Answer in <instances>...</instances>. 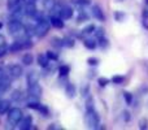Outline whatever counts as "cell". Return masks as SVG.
<instances>
[{
  "label": "cell",
  "instance_id": "b9f144b4",
  "mask_svg": "<svg viewBox=\"0 0 148 130\" xmlns=\"http://www.w3.org/2000/svg\"><path fill=\"white\" fill-rule=\"evenodd\" d=\"M114 17H116V21H122L123 18H125V14H123V13H116L114 14Z\"/></svg>",
  "mask_w": 148,
  "mask_h": 130
},
{
  "label": "cell",
  "instance_id": "4dcf8cb0",
  "mask_svg": "<svg viewBox=\"0 0 148 130\" xmlns=\"http://www.w3.org/2000/svg\"><path fill=\"white\" fill-rule=\"evenodd\" d=\"M46 55H47V57H48L51 61H57V60H59V55H57L56 52H53V51H47Z\"/></svg>",
  "mask_w": 148,
  "mask_h": 130
},
{
  "label": "cell",
  "instance_id": "d6986e66",
  "mask_svg": "<svg viewBox=\"0 0 148 130\" xmlns=\"http://www.w3.org/2000/svg\"><path fill=\"white\" fill-rule=\"evenodd\" d=\"M23 31H25L26 36H27V38H30V36L35 35V26L25 25V26H23Z\"/></svg>",
  "mask_w": 148,
  "mask_h": 130
},
{
  "label": "cell",
  "instance_id": "7c38bea8",
  "mask_svg": "<svg viewBox=\"0 0 148 130\" xmlns=\"http://www.w3.org/2000/svg\"><path fill=\"white\" fill-rule=\"evenodd\" d=\"M10 85H12L10 79L8 78L7 76L3 77V78L0 79V92H7L8 90L10 89Z\"/></svg>",
  "mask_w": 148,
  "mask_h": 130
},
{
  "label": "cell",
  "instance_id": "8d00e7d4",
  "mask_svg": "<svg viewBox=\"0 0 148 130\" xmlns=\"http://www.w3.org/2000/svg\"><path fill=\"white\" fill-rule=\"evenodd\" d=\"M38 111H39V112H40L43 116H46V117H47V116H49V111H48V108H47L46 105H43V104H39Z\"/></svg>",
  "mask_w": 148,
  "mask_h": 130
},
{
  "label": "cell",
  "instance_id": "83f0119b",
  "mask_svg": "<svg viewBox=\"0 0 148 130\" xmlns=\"http://www.w3.org/2000/svg\"><path fill=\"white\" fill-rule=\"evenodd\" d=\"M112 82L114 85H123V82H125V77L123 76H113Z\"/></svg>",
  "mask_w": 148,
  "mask_h": 130
},
{
  "label": "cell",
  "instance_id": "f6af8a7d",
  "mask_svg": "<svg viewBox=\"0 0 148 130\" xmlns=\"http://www.w3.org/2000/svg\"><path fill=\"white\" fill-rule=\"evenodd\" d=\"M25 1V4H35L36 0H23Z\"/></svg>",
  "mask_w": 148,
  "mask_h": 130
},
{
  "label": "cell",
  "instance_id": "74e56055",
  "mask_svg": "<svg viewBox=\"0 0 148 130\" xmlns=\"http://www.w3.org/2000/svg\"><path fill=\"white\" fill-rule=\"evenodd\" d=\"M139 129H142V130L148 129V120L147 118H140V120H139Z\"/></svg>",
  "mask_w": 148,
  "mask_h": 130
},
{
  "label": "cell",
  "instance_id": "1f68e13d",
  "mask_svg": "<svg viewBox=\"0 0 148 130\" xmlns=\"http://www.w3.org/2000/svg\"><path fill=\"white\" fill-rule=\"evenodd\" d=\"M92 109H95L94 99H92V98H88L86 102V111H92Z\"/></svg>",
  "mask_w": 148,
  "mask_h": 130
},
{
  "label": "cell",
  "instance_id": "bcb514c9",
  "mask_svg": "<svg viewBox=\"0 0 148 130\" xmlns=\"http://www.w3.org/2000/svg\"><path fill=\"white\" fill-rule=\"evenodd\" d=\"M143 18H146V20L148 18V9H144L143 10Z\"/></svg>",
  "mask_w": 148,
  "mask_h": 130
},
{
  "label": "cell",
  "instance_id": "ee69618b",
  "mask_svg": "<svg viewBox=\"0 0 148 130\" xmlns=\"http://www.w3.org/2000/svg\"><path fill=\"white\" fill-rule=\"evenodd\" d=\"M5 76H7V73H5V70L1 68V66H0V79H1L3 77H5Z\"/></svg>",
  "mask_w": 148,
  "mask_h": 130
},
{
  "label": "cell",
  "instance_id": "681fc988",
  "mask_svg": "<svg viewBox=\"0 0 148 130\" xmlns=\"http://www.w3.org/2000/svg\"><path fill=\"white\" fill-rule=\"evenodd\" d=\"M146 3H147V4H148V0H146Z\"/></svg>",
  "mask_w": 148,
  "mask_h": 130
},
{
  "label": "cell",
  "instance_id": "836d02e7",
  "mask_svg": "<svg viewBox=\"0 0 148 130\" xmlns=\"http://www.w3.org/2000/svg\"><path fill=\"white\" fill-rule=\"evenodd\" d=\"M94 34H95V36L99 39V38H101V36H104L105 31H104V29H103V28H95Z\"/></svg>",
  "mask_w": 148,
  "mask_h": 130
},
{
  "label": "cell",
  "instance_id": "ac0fdd59",
  "mask_svg": "<svg viewBox=\"0 0 148 130\" xmlns=\"http://www.w3.org/2000/svg\"><path fill=\"white\" fill-rule=\"evenodd\" d=\"M83 44H84V47L88 50H95L97 47V42L95 41V39H84Z\"/></svg>",
  "mask_w": 148,
  "mask_h": 130
},
{
  "label": "cell",
  "instance_id": "ffe728a7",
  "mask_svg": "<svg viewBox=\"0 0 148 130\" xmlns=\"http://www.w3.org/2000/svg\"><path fill=\"white\" fill-rule=\"evenodd\" d=\"M21 4V0H8L7 1V5H8V9L9 10H13L16 8H18Z\"/></svg>",
  "mask_w": 148,
  "mask_h": 130
},
{
  "label": "cell",
  "instance_id": "d4e9b609",
  "mask_svg": "<svg viewBox=\"0 0 148 130\" xmlns=\"http://www.w3.org/2000/svg\"><path fill=\"white\" fill-rule=\"evenodd\" d=\"M123 99H125V103L127 105H131L133 104V100H134V96L131 92L129 91H123Z\"/></svg>",
  "mask_w": 148,
  "mask_h": 130
},
{
  "label": "cell",
  "instance_id": "30bf717a",
  "mask_svg": "<svg viewBox=\"0 0 148 130\" xmlns=\"http://www.w3.org/2000/svg\"><path fill=\"white\" fill-rule=\"evenodd\" d=\"M91 12H92V16H94L96 20H99V21H104L105 20L104 12L101 10V8H100L99 5H92Z\"/></svg>",
  "mask_w": 148,
  "mask_h": 130
},
{
  "label": "cell",
  "instance_id": "484cf974",
  "mask_svg": "<svg viewBox=\"0 0 148 130\" xmlns=\"http://www.w3.org/2000/svg\"><path fill=\"white\" fill-rule=\"evenodd\" d=\"M56 5V0H43V7L47 10H51Z\"/></svg>",
  "mask_w": 148,
  "mask_h": 130
},
{
  "label": "cell",
  "instance_id": "5b68a950",
  "mask_svg": "<svg viewBox=\"0 0 148 130\" xmlns=\"http://www.w3.org/2000/svg\"><path fill=\"white\" fill-rule=\"evenodd\" d=\"M42 92H43V90H42V86L39 83H34L31 86H29V90H27L29 98H33V99L38 100L42 96Z\"/></svg>",
  "mask_w": 148,
  "mask_h": 130
},
{
  "label": "cell",
  "instance_id": "7402d4cb",
  "mask_svg": "<svg viewBox=\"0 0 148 130\" xmlns=\"http://www.w3.org/2000/svg\"><path fill=\"white\" fill-rule=\"evenodd\" d=\"M21 98H22L21 90H13L12 94H10V99H12L13 102H18V100H21Z\"/></svg>",
  "mask_w": 148,
  "mask_h": 130
},
{
  "label": "cell",
  "instance_id": "e0dca14e",
  "mask_svg": "<svg viewBox=\"0 0 148 130\" xmlns=\"http://www.w3.org/2000/svg\"><path fill=\"white\" fill-rule=\"evenodd\" d=\"M21 61H22V64L23 65H26V66H29V65H31L34 63V56L31 54H25L22 56V59H21Z\"/></svg>",
  "mask_w": 148,
  "mask_h": 130
},
{
  "label": "cell",
  "instance_id": "f546056e",
  "mask_svg": "<svg viewBox=\"0 0 148 130\" xmlns=\"http://www.w3.org/2000/svg\"><path fill=\"white\" fill-rule=\"evenodd\" d=\"M95 28H96V26H95L94 23H88L87 26H84V29L82 30V33L83 34H92L94 30H95Z\"/></svg>",
  "mask_w": 148,
  "mask_h": 130
},
{
  "label": "cell",
  "instance_id": "6da1fadb",
  "mask_svg": "<svg viewBox=\"0 0 148 130\" xmlns=\"http://www.w3.org/2000/svg\"><path fill=\"white\" fill-rule=\"evenodd\" d=\"M84 121H86L87 128L99 129L100 116L97 115V112H96L95 109H92V111H87V112H86V116H84Z\"/></svg>",
  "mask_w": 148,
  "mask_h": 130
},
{
  "label": "cell",
  "instance_id": "ab89813d",
  "mask_svg": "<svg viewBox=\"0 0 148 130\" xmlns=\"http://www.w3.org/2000/svg\"><path fill=\"white\" fill-rule=\"evenodd\" d=\"M122 117H123V121H125V122H129V121L131 120L130 112H127V111H123V113H122Z\"/></svg>",
  "mask_w": 148,
  "mask_h": 130
},
{
  "label": "cell",
  "instance_id": "d590c367",
  "mask_svg": "<svg viewBox=\"0 0 148 130\" xmlns=\"http://www.w3.org/2000/svg\"><path fill=\"white\" fill-rule=\"evenodd\" d=\"M7 54H8V46L5 43H1L0 44V59L4 57Z\"/></svg>",
  "mask_w": 148,
  "mask_h": 130
},
{
  "label": "cell",
  "instance_id": "60d3db41",
  "mask_svg": "<svg viewBox=\"0 0 148 130\" xmlns=\"http://www.w3.org/2000/svg\"><path fill=\"white\" fill-rule=\"evenodd\" d=\"M88 20V16L84 14V13H81V14L77 17V22H82V21H87Z\"/></svg>",
  "mask_w": 148,
  "mask_h": 130
},
{
  "label": "cell",
  "instance_id": "3957f363",
  "mask_svg": "<svg viewBox=\"0 0 148 130\" xmlns=\"http://www.w3.org/2000/svg\"><path fill=\"white\" fill-rule=\"evenodd\" d=\"M22 111L20 108H10L8 111V115H7V118H8V122L10 125H18V122L21 121L22 118Z\"/></svg>",
  "mask_w": 148,
  "mask_h": 130
},
{
  "label": "cell",
  "instance_id": "ba28073f",
  "mask_svg": "<svg viewBox=\"0 0 148 130\" xmlns=\"http://www.w3.org/2000/svg\"><path fill=\"white\" fill-rule=\"evenodd\" d=\"M31 125H33V117H31V116H25V117H23V116H22L21 121L18 122V129L29 130V129L33 128Z\"/></svg>",
  "mask_w": 148,
  "mask_h": 130
},
{
  "label": "cell",
  "instance_id": "8992f818",
  "mask_svg": "<svg viewBox=\"0 0 148 130\" xmlns=\"http://www.w3.org/2000/svg\"><path fill=\"white\" fill-rule=\"evenodd\" d=\"M8 73L10 74L12 78H20L23 73V69H22V66L18 64H10L8 66Z\"/></svg>",
  "mask_w": 148,
  "mask_h": 130
},
{
  "label": "cell",
  "instance_id": "7dc6e473",
  "mask_svg": "<svg viewBox=\"0 0 148 130\" xmlns=\"http://www.w3.org/2000/svg\"><path fill=\"white\" fill-rule=\"evenodd\" d=\"M143 26H144L146 29H148V23H147V20H146V18H143Z\"/></svg>",
  "mask_w": 148,
  "mask_h": 130
},
{
  "label": "cell",
  "instance_id": "c3c4849f",
  "mask_svg": "<svg viewBox=\"0 0 148 130\" xmlns=\"http://www.w3.org/2000/svg\"><path fill=\"white\" fill-rule=\"evenodd\" d=\"M1 28H3V23H1V22H0V29H1Z\"/></svg>",
  "mask_w": 148,
  "mask_h": 130
},
{
  "label": "cell",
  "instance_id": "f1b7e54d",
  "mask_svg": "<svg viewBox=\"0 0 148 130\" xmlns=\"http://www.w3.org/2000/svg\"><path fill=\"white\" fill-rule=\"evenodd\" d=\"M81 94H82V96H83V98L88 96V94H90V83H84L83 86H82Z\"/></svg>",
  "mask_w": 148,
  "mask_h": 130
},
{
  "label": "cell",
  "instance_id": "5bb4252c",
  "mask_svg": "<svg viewBox=\"0 0 148 130\" xmlns=\"http://www.w3.org/2000/svg\"><path fill=\"white\" fill-rule=\"evenodd\" d=\"M36 61H38V64L40 65L42 68H48L51 60L47 57L46 54H40V55H38V57H36Z\"/></svg>",
  "mask_w": 148,
  "mask_h": 130
},
{
  "label": "cell",
  "instance_id": "7a4b0ae2",
  "mask_svg": "<svg viewBox=\"0 0 148 130\" xmlns=\"http://www.w3.org/2000/svg\"><path fill=\"white\" fill-rule=\"evenodd\" d=\"M49 28H51V23H49V20L47 18H40V20L36 22V26H35V35L38 38H43L48 34L49 31Z\"/></svg>",
  "mask_w": 148,
  "mask_h": 130
},
{
  "label": "cell",
  "instance_id": "8fae6325",
  "mask_svg": "<svg viewBox=\"0 0 148 130\" xmlns=\"http://www.w3.org/2000/svg\"><path fill=\"white\" fill-rule=\"evenodd\" d=\"M36 12H38V9H36L35 4H25V7H23V13H25V16L34 17Z\"/></svg>",
  "mask_w": 148,
  "mask_h": 130
},
{
  "label": "cell",
  "instance_id": "4fadbf2b",
  "mask_svg": "<svg viewBox=\"0 0 148 130\" xmlns=\"http://www.w3.org/2000/svg\"><path fill=\"white\" fill-rule=\"evenodd\" d=\"M65 94H66V96L69 98V99H73V98L75 96V94H77V87L74 86L73 83L68 82L66 86H65Z\"/></svg>",
  "mask_w": 148,
  "mask_h": 130
},
{
  "label": "cell",
  "instance_id": "603a6c76",
  "mask_svg": "<svg viewBox=\"0 0 148 130\" xmlns=\"http://www.w3.org/2000/svg\"><path fill=\"white\" fill-rule=\"evenodd\" d=\"M97 41H99V42H97V44H99L100 48L105 50V48H108V47H109V41H108L105 36H101V38H99Z\"/></svg>",
  "mask_w": 148,
  "mask_h": 130
},
{
  "label": "cell",
  "instance_id": "f35d334b",
  "mask_svg": "<svg viewBox=\"0 0 148 130\" xmlns=\"http://www.w3.org/2000/svg\"><path fill=\"white\" fill-rule=\"evenodd\" d=\"M62 46L65 47H73L74 46V41L72 38H64L62 39Z\"/></svg>",
  "mask_w": 148,
  "mask_h": 130
},
{
  "label": "cell",
  "instance_id": "9c48e42d",
  "mask_svg": "<svg viewBox=\"0 0 148 130\" xmlns=\"http://www.w3.org/2000/svg\"><path fill=\"white\" fill-rule=\"evenodd\" d=\"M49 23L55 29H62L64 28V20L60 16H51L49 17Z\"/></svg>",
  "mask_w": 148,
  "mask_h": 130
},
{
  "label": "cell",
  "instance_id": "52a82bcc",
  "mask_svg": "<svg viewBox=\"0 0 148 130\" xmlns=\"http://www.w3.org/2000/svg\"><path fill=\"white\" fill-rule=\"evenodd\" d=\"M73 8L69 7V5H62L61 8H60V12H59V16L62 18V20H69V18L73 17Z\"/></svg>",
  "mask_w": 148,
  "mask_h": 130
},
{
  "label": "cell",
  "instance_id": "cb8c5ba5",
  "mask_svg": "<svg viewBox=\"0 0 148 130\" xmlns=\"http://www.w3.org/2000/svg\"><path fill=\"white\" fill-rule=\"evenodd\" d=\"M70 72V68L68 65H60L59 66V74L60 77H66Z\"/></svg>",
  "mask_w": 148,
  "mask_h": 130
},
{
  "label": "cell",
  "instance_id": "4316f807",
  "mask_svg": "<svg viewBox=\"0 0 148 130\" xmlns=\"http://www.w3.org/2000/svg\"><path fill=\"white\" fill-rule=\"evenodd\" d=\"M72 3L78 7H87L91 4V0H72Z\"/></svg>",
  "mask_w": 148,
  "mask_h": 130
},
{
  "label": "cell",
  "instance_id": "277c9868",
  "mask_svg": "<svg viewBox=\"0 0 148 130\" xmlns=\"http://www.w3.org/2000/svg\"><path fill=\"white\" fill-rule=\"evenodd\" d=\"M8 30L12 35H18L23 31V25L21 23V20H10L8 22Z\"/></svg>",
  "mask_w": 148,
  "mask_h": 130
},
{
  "label": "cell",
  "instance_id": "d6a6232c",
  "mask_svg": "<svg viewBox=\"0 0 148 130\" xmlns=\"http://www.w3.org/2000/svg\"><path fill=\"white\" fill-rule=\"evenodd\" d=\"M108 83H109V79L105 78V77H99V78H97V85H99L100 87H105Z\"/></svg>",
  "mask_w": 148,
  "mask_h": 130
},
{
  "label": "cell",
  "instance_id": "2e32d148",
  "mask_svg": "<svg viewBox=\"0 0 148 130\" xmlns=\"http://www.w3.org/2000/svg\"><path fill=\"white\" fill-rule=\"evenodd\" d=\"M10 109V102L7 99L0 100V115H5L8 113V111Z\"/></svg>",
  "mask_w": 148,
  "mask_h": 130
},
{
  "label": "cell",
  "instance_id": "e575fe53",
  "mask_svg": "<svg viewBox=\"0 0 148 130\" xmlns=\"http://www.w3.org/2000/svg\"><path fill=\"white\" fill-rule=\"evenodd\" d=\"M99 59L97 57H88L87 59V64H88L90 66H97L99 65Z\"/></svg>",
  "mask_w": 148,
  "mask_h": 130
},
{
  "label": "cell",
  "instance_id": "7bdbcfd3",
  "mask_svg": "<svg viewBox=\"0 0 148 130\" xmlns=\"http://www.w3.org/2000/svg\"><path fill=\"white\" fill-rule=\"evenodd\" d=\"M140 92L143 95H146V94H148V86H142V89H140Z\"/></svg>",
  "mask_w": 148,
  "mask_h": 130
},
{
  "label": "cell",
  "instance_id": "9a60e30c",
  "mask_svg": "<svg viewBox=\"0 0 148 130\" xmlns=\"http://www.w3.org/2000/svg\"><path fill=\"white\" fill-rule=\"evenodd\" d=\"M38 79H39V76L36 72H30V73H27V77H26V81H27V85L29 86H31V85L34 83H38Z\"/></svg>",
  "mask_w": 148,
  "mask_h": 130
},
{
  "label": "cell",
  "instance_id": "44dd1931",
  "mask_svg": "<svg viewBox=\"0 0 148 130\" xmlns=\"http://www.w3.org/2000/svg\"><path fill=\"white\" fill-rule=\"evenodd\" d=\"M51 44L53 47H56V48H61L62 46V39L59 38V36H53V38H51Z\"/></svg>",
  "mask_w": 148,
  "mask_h": 130
}]
</instances>
